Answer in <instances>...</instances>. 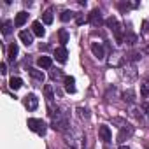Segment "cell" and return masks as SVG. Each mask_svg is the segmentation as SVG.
Returning a JSON list of instances; mask_svg holds the SVG:
<instances>
[{
    "mask_svg": "<svg viewBox=\"0 0 149 149\" xmlns=\"http://www.w3.org/2000/svg\"><path fill=\"white\" fill-rule=\"evenodd\" d=\"M65 139H67V144H70L74 149H83L84 147V135L79 130H67Z\"/></svg>",
    "mask_w": 149,
    "mask_h": 149,
    "instance_id": "cell-1",
    "label": "cell"
},
{
    "mask_svg": "<svg viewBox=\"0 0 149 149\" xmlns=\"http://www.w3.org/2000/svg\"><path fill=\"white\" fill-rule=\"evenodd\" d=\"M51 126H53V130H56V132H63V133H65V132L68 130V118L58 111V112L53 116V123H51Z\"/></svg>",
    "mask_w": 149,
    "mask_h": 149,
    "instance_id": "cell-2",
    "label": "cell"
},
{
    "mask_svg": "<svg viewBox=\"0 0 149 149\" xmlns=\"http://www.w3.org/2000/svg\"><path fill=\"white\" fill-rule=\"evenodd\" d=\"M26 125H28V128H30L32 132H35V133H39V135H44V133H46V130H47V125H46L42 119L30 118Z\"/></svg>",
    "mask_w": 149,
    "mask_h": 149,
    "instance_id": "cell-3",
    "label": "cell"
},
{
    "mask_svg": "<svg viewBox=\"0 0 149 149\" xmlns=\"http://www.w3.org/2000/svg\"><path fill=\"white\" fill-rule=\"evenodd\" d=\"M105 23H107V26H109V28H112V32L116 33V39H118V40H121V39H123V37H121V28H123V26L118 23V19H116L114 16H111Z\"/></svg>",
    "mask_w": 149,
    "mask_h": 149,
    "instance_id": "cell-4",
    "label": "cell"
},
{
    "mask_svg": "<svg viewBox=\"0 0 149 149\" xmlns=\"http://www.w3.org/2000/svg\"><path fill=\"white\" fill-rule=\"evenodd\" d=\"M23 104H25V107H26L28 111H35V109L39 107V98H37L33 93H30V95H26V97L23 98Z\"/></svg>",
    "mask_w": 149,
    "mask_h": 149,
    "instance_id": "cell-5",
    "label": "cell"
},
{
    "mask_svg": "<svg viewBox=\"0 0 149 149\" xmlns=\"http://www.w3.org/2000/svg\"><path fill=\"white\" fill-rule=\"evenodd\" d=\"M132 133H133V128H132L130 125H123V126H121V132H119V135H118V142L123 144L126 139L132 137Z\"/></svg>",
    "mask_w": 149,
    "mask_h": 149,
    "instance_id": "cell-6",
    "label": "cell"
},
{
    "mask_svg": "<svg viewBox=\"0 0 149 149\" xmlns=\"http://www.w3.org/2000/svg\"><path fill=\"white\" fill-rule=\"evenodd\" d=\"M88 21H90L93 26H100V25H102V13H100L98 9H93V11L90 13Z\"/></svg>",
    "mask_w": 149,
    "mask_h": 149,
    "instance_id": "cell-7",
    "label": "cell"
},
{
    "mask_svg": "<svg viewBox=\"0 0 149 149\" xmlns=\"http://www.w3.org/2000/svg\"><path fill=\"white\" fill-rule=\"evenodd\" d=\"M98 137H100V140H104V142H111V139H112L111 128L105 126V125H102V126L98 128Z\"/></svg>",
    "mask_w": 149,
    "mask_h": 149,
    "instance_id": "cell-8",
    "label": "cell"
},
{
    "mask_svg": "<svg viewBox=\"0 0 149 149\" xmlns=\"http://www.w3.org/2000/svg\"><path fill=\"white\" fill-rule=\"evenodd\" d=\"M19 40H21L25 46H30V44L33 42V33L28 32V30H21V32H19Z\"/></svg>",
    "mask_w": 149,
    "mask_h": 149,
    "instance_id": "cell-9",
    "label": "cell"
},
{
    "mask_svg": "<svg viewBox=\"0 0 149 149\" xmlns=\"http://www.w3.org/2000/svg\"><path fill=\"white\" fill-rule=\"evenodd\" d=\"M91 53H93V56L95 58H98V60H102L105 54H104V47L98 44V42H91Z\"/></svg>",
    "mask_w": 149,
    "mask_h": 149,
    "instance_id": "cell-10",
    "label": "cell"
},
{
    "mask_svg": "<svg viewBox=\"0 0 149 149\" xmlns=\"http://www.w3.org/2000/svg\"><path fill=\"white\" fill-rule=\"evenodd\" d=\"M65 90H67V93H76V79L74 77H70V76H65Z\"/></svg>",
    "mask_w": 149,
    "mask_h": 149,
    "instance_id": "cell-11",
    "label": "cell"
},
{
    "mask_svg": "<svg viewBox=\"0 0 149 149\" xmlns=\"http://www.w3.org/2000/svg\"><path fill=\"white\" fill-rule=\"evenodd\" d=\"M32 33L33 35H37V37H44V26H42V23L40 21H33L32 23Z\"/></svg>",
    "mask_w": 149,
    "mask_h": 149,
    "instance_id": "cell-12",
    "label": "cell"
},
{
    "mask_svg": "<svg viewBox=\"0 0 149 149\" xmlns=\"http://www.w3.org/2000/svg\"><path fill=\"white\" fill-rule=\"evenodd\" d=\"M67 56H68V53H67V49H65L63 46L54 51V58H56L60 63H65V61H67Z\"/></svg>",
    "mask_w": 149,
    "mask_h": 149,
    "instance_id": "cell-13",
    "label": "cell"
},
{
    "mask_svg": "<svg viewBox=\"0 0 149 149\" xmlns=\"http://www.w3.org/2000/svg\"><path fill=\"white\" fill-rule=\"evenodd\" d=\"M26 19H28V13H25V11H21V13H18V14H16V19H14V25H16V26H23V25L26 23Z\"/></svg>",
    "mask_w": 149,
    "mask_h": 149,
    "instance_id": "cell-14",
    "label": "cell"
},
{
    "mask_svg": "<svg viewBox=\"0 0 149 149\" xmlns=\"http://www.w3.org/2000/svg\"><path fill=\"white\" fill-rule=\"evenodd\" d=\"M121 61H123V56H121L119 53H112L107 63H109L111 67H119V65H121Z\"/></svg>",
    "mask_w": 149,
    "mask_h": 149,
    "instance_id": "cell-15",
    "label": "cell"
},
{
    "mask_svg": "<svg viewBox=\"0 0 149 149\" xmlns=\"http://www.w3.org/2000/svg\"><path fill=\"white\" fill-rule=\"evenodd\" d=\"M28 74H30V76H32L33 79H37V81H40V83H42V81H44V77H46L42 70H37V68H32V67L28 68Z\"/></svg>",
    "mask_w": 149,
    "mask_h": 149,
    "instance_id": "cell-16",
    "label": "cell"
},
{
    "mask_svg": "<svg viewBox=\"0 0 149 149\" xmlns=\"http://www.w3.org/2000/svg\"><path fill=\"white\" fill-rule=\"evenodd\" d=\"M37 65H39L40 68H49V67L53 65V60H51L49 56H40V58L37 60Z\"/></svg>",
    "mask_w": 149,
    "mask_h": 149,
    "instance_id": "cell-17",
    "label": "cell"
},
{
    "mask_svg": "<svg viewBox=\"0 0 149 149\" xmlns=\"http://www.w3.org/2000/svg\"><path fill=\"white\" fill-rule=\"evenodd\" d=\"M16 54H18V44H16V42H13V44L9 46V49H7V56H9L11 60H14V58H16Z\"/></svg>",
    "mask_w": 149,
    "mask_h": 149,
    "instance_id": "cell-18",
    "label": "cell"
},
{
    "mask_svg": "<svg viewBox=\"0 0 149 149\" xmlns=\"http://www.w3.org/2000/svg\"><path fill=\"white\" fill-rule=\"evenodd\" d=\"M9 86H11L13 90H19V88L23 86V81H21L19 77H11V81H9Z\"/></svg>",
    "mask_w": 149,
    "mask_h": 149,
    "instance_id": "cell-19",
    "label": "cell"
},
{
    "mask_svg": "<svg viewBox=\"0 0 149 149\" xmlns=\"http://www.w3.org/2000/svg\"><path fill=\"white\" fill-rule=\"evenodd\" d=\"M140 95L142 97H147L149 95V79H144L140 83Z\"/></svg>",
    "mask_w": 149,
    "mask_h": 149,
    "instance_id": "cell-20",
    "label": "cell"
},
{
    "mask_svg": "<svg viewBox=\"0 0 149 149\" xmlns=\"http://www.w3.org/2000/svg\"><path fill=\"white\" fill-rule=\"evenodd\" d=\"M11 32H13V23L4 21V23H2V33H4V35H9Z\"/></svg>",
    "mask_w": 149,
    "mask_h": 149,
    "instance_id": "cell-21",
    "label": "cell"
},
{
    "mask_svg": "<svg viewBox=\"0 0 149 149\" xmlns=\"http://www.w3.org/2000/svg\"><path fill=\"white\" fill-rule=\"evenodd\" d=\"M74 16H76V14H74L72 11H63L61 16H60V19H61V21H68V19H72Z\"/></svg>",
    "mask_w": 149,
    "mask_h": 149,
    "instance_id": "cell-22",
    "label": "cell"
},
{
    "mask_svg": "<svg viewBox=\"0 0 149 149\" xmlns=\"http://www.w3.org/2000/svg\"><path fill=\"white\" fill-rule=\"evenodd\" d=\"M58 35H60V42H61V44L65 46V44L68 42V33H67V30H63V28H61Z\"/></svg>",
    "mask_w": 149,
    "mask_h": 149,
    "instance_id": "cell-23",
    "label": "cell"
},
{
    "mask_svg": "<svg viewBox=\"0 0 149 149\" xmlns=\"http://www.w3.org/2000/svg\"><path fill=\"white\" fill-rule=\"evenodd\" d=\"M123 40H125L126 44H130V46H132V44H135V42H137V35H133V33H126Z\"/></svg>",
    "mask_w": 149,
    "mask_h": 149,
    "instance_id": "cell-24",
    "label": "cell"
},
{
    "mask_svg": "<svg viewBox=\"0 0 149 149\" xmlns=\"http://www.w3.org/2000/svg\"><path fill=\"white\" fill-rule=\"evenodd\" d=\"M123 98H125V102H133V100H135V93H133L132 90H128V91L123 93Z\"/></svg>",
    "mask_w": 149,
    "mask_h": 149,
    "instance_id": "cell-25",
    "label": "cell"
},
{
    "mask_svg": "<svg viewBox=\"0 0 149 149\" xmlns=\"http://www.w3.org/2000/svg\"><path fill=\"white\" fill-rule=\"evenodd\" d=\"M42 21H44L46 25H51V23H53V13H51V11L44 13V16H42Z\"/></svg>",
    "mask_w": 149,
    "mask_h": 149,
    "instance_id": "cell-26",
    "label": "cell"
},
{
    "mask_svg": "<svg viewBox=\"0 0 149 149\" xmlns=\"http://www.w3.org/2000/svg\"><path fill=\"white\" fill-rule=\"evenodd\" d=\"M44 93H46V98H47V102H51V100L54 98V97H53V88H51L49 84L44 88Z\"/></svg>",
    "mask_w": 149,
    "mask_h": 149,
    "instance_id": "cell-27",
    "label": "cell"
},
{
    "mask_svg": "<svg viewBox=\"0 0 149 149\" xmlns=\"http://www.w3.org/2000/svg\"><path fill=\"white\" fill-rule=\"evenodd\" d=\"M61 77H63L61 70H53V72H51V79H53V81H58V79H61ZM63 79H65V77H63Z\"/></svg>",
    "mask_w": 149,
    "mask_h": 149,
    "instance_id": "cell-28",
    "label": "cell"
},
{
    "mask_svg": "<svg viewBox=\"0 0 149 149\" xmlns=\"http://www.w3.org/2000/svg\"><path fill=\"white\" fill-rule=\"evenodd\" d=\"M77 112H79V116H81V118H88V111H86V109H81V107H79V109H77Z\"/></svg>",
    "mask_w": 149,
    "mask_h": 149,
    "instance_id": "cell-29",
    "label": "cell"
},
{
    "mask_svg": "<svg viewBox=\"0 0 149 149\" xmlns=\"http://www.w3.org/2000/svg\"><path fill=\"white\" fill-rule=\"evenodd\" d=\"M139 58H140V53H132V54H130V60H132V61H137Z\"/></svg>",
    "mask_w": 149,
    "mask_h": 149,
    "instance_id": "cell-30",
    "label": "cell"
},
{
    "mask_svg": "<svg viewBox=\"0 0 149 149\" xmlns=\"http://www.w3.org/2000/svg\"><path fill=\"white\" fill-rule=\"evenodd\" d=\"M142 26H144V28H142V32H144V33H147V32H149V21H144V23H142Z\"/></svg>",
    "mask_w": 149,
    "mask_h": 149,
    "instance_id": "cell-31",
    "label": "cell"
},
{
    "mask_svg": "<svg viewBox=\"0 0 149 149\" xmlns=\"http://www.w3.org/2000/svg\"><path fill=\"white\" fill-rule=\"evenodd\" d=\"M76 21H77V25H83V23H84V21H86V19H84V18H83V16H81V14H79V16H77V19H76Z\"/></svg>",
    "mask_w": 149,
    "mask_h": 149,
    "instance_id": "cell-32",
    "label": "cell"
},
{
    "mask_svg": "<svg viewBox=\"0 0 149 149\" xmlns=\"http://www.w3.org/2000/svg\"><path fill=\"white\" fill-rule=\"evenodd\" d=\"M0 72H2V74H6V72H7V65H6V63L0 65Z\"/></svg>",
    "mask_w": 149,
    "mask_h": 149,
    "instance_id": "cell-33",
    "label": "cell"
},
{
    "mask_svg": "<svg viewBox=\"0 0 149 149\" xmlns=\"http://www.w3.org/2000/svg\"><path fill=\"white\" fill-rule=\"evenodd\" d=\"M119 149H128V146H121V147H119Z\"/></svg>",
    "mask_w": 149,
    "mask_h": 149,
    "instance_id": "cell-34",
    "label": "cell"
}]
</instances>
